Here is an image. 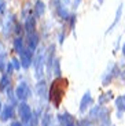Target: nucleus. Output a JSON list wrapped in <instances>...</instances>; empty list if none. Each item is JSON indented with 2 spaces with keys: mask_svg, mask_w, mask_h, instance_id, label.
Instances as JSON below:
<instances>
[{
  "mask_svg": "<svg viewBox=\"0 0 125 126\" xmlns=\"http://www.w3.org/2000/svg\"><path fill=\"white\" fill-rule=\"evenodd\" d=\"M65 86H66V79L61 78V77H58L52 82L48 94H50V100L54 104V107H59L61 101L63 99V94H65Z\"/></svg>",
  "mask_w": 125,
  "mask_h": 126,
  "instance_id": "f257e3e1",
  "label": "nucleus"
},
{
  "mask_svg": "<svg viewBox=\"0 0 125 126\" xmlns=\"http://www.w3.org/2000/svg\"><path fill=\"white\" fill-rule=\"evenodd\" d=\"M44 66H45V51L41 48L36 55V59L33 62V67H35V77L37 79H43L44 76Z\"/></svg>",
  "mask_w": 125,
  "mask_h": 126,
  "instance_id": "f03ea898",
  "label": "nucleus"
},
{
  "mask_svg": "<svg viewBox=\"0 0 125 126\" xmlns=\"http://www.w3.org/2000/svg\"><path fill=\"white\" fill-rule=\"evenodd\" d=\"M110 111L107 110L104 106L102 104H98V106H94L89 111V119L92 121H103L104 118L109 117Z\"/></svg>",
  "mask_w": 125,
  "mask_h": 126,
  "instance_id": "7ed1b4c3",
  "label": "nucleus"
},
{
  "mask_svg": "<svg viewBox=\"0 0 125 126\" xmlns=\"http://www.w3.org/2000/svg\"><path fill=\"white\" fill-rule=\"evenodd\" d=\"M32 94V91H30V86L26 84V82H19L18 86L15 88V97L18 99L19 101H26Z\"/></svg>",
  "mask_w": 125,
  "mask_h": 126,
  "instance_id": "20e7f679",
  "label": "nucleus"
},
{
  "mask_svg": "<svg viewBox=\"0 0 125 126\" xmlns=\"http://www.w3.org/2000/svg\"><path fill=\"white\" fill-rule=\"evenodd\" d=\"M117 76H121V71L118 70V67L114 64V63H110L107 70L104 71L103 77H102V85L103 86H107L111 82L113 77H117Z\"/></svg>",
  "mask_w": 125,
  "mask_h": 126,
  "instance_id": "39448f33",
  "label": "nucleus"
},
{
  "mask_svg": "<svg viewBox=\"0 0 125 126\" xmlns=\"http://www.w3.org/2000/svg\"><path fill=\"white\" fill-rule=\"evenodd\" d=\"M32 108L26 101H21L18 104V115L21 118L22 122H29L30 121V117H32Z\"/></svg>",
  "mask_w": 125,
  "mask_h": 126,
  "instance_id": "423d86ee",
  "label": "nucleus"
},
{
  "mask_svg": "<svg viewBox=\"0 0 125 126\" xmlns=\"http://www.w3.org/2000/svg\"><path fill=\"white\" fill-rule=\"evenodd\" d=\"M19 60H21V66L23 69H29L32 62H33V51L30 48H25L19 54Z\"/></svg>",
  "mask_w": 125,
  "mask_h": 126,
  "instance_id": "0eeeda50",
  "label": "nucleus"
},
{
  "mask_svg": "<svg viewBox=\"0 0 125 126\" xmlns=\"http://www.w3.org/2000/svg\"><path fill=\"white\" fill-rule=\"evenodd\" d=\"M94 103V99H92V94H91L89 91H87L84 93V96L81 97V101H80V112L84 114L87 111V108H89Z\"/></svg>",
  "mask_w": 125,
  "mask_h": 126,
  "instance_id": "6e6552de",
  "label": "nucleus"
},
{
  "mask_svg": "<svg viewBox=\"0 0 125 126\" xmlns=\"http://www.w3.org/2000/svg\"><path fill=\"white\" fill-rule=\"evenodd\" d=\"M14 114H15L14 112V104H7V106L3 107V110L0 112V119L3 122H6V121L14 118Z\"/></svg>",
  "mask_w": 125,
  "mask_h": 126,
  "instance_id": "1a4fd4ad",
  "label": "nucleus"
},
{
  "mask_svg": "<svg viewBox=\"0 0 125 126\" xmlns=\"http://www.w3.org/2000/svg\"><path fill=\"white\" fill-rule=\"evenodd\" d=\"M39 43H40V37H39L37 33H36V32H33V33H29V34H28V40H26L28 48H30V49L35 52V49L37 48Z\"/></svg>",
  "mask_w": 125,
  "mask_h": 126,
  "instance_id": "9d476101",
  "label": "nucleus"
},
{
  "mask_svg": "<svg viewBox=\"0 0 125 126\" xmlns=\"http://www.w3.org/2000/svg\"><path fill=\"white\" fill-rule=\"evenodd\" d=\"M56 118H58V122H59L62 126H67V125L74 123V117H73L72 114H69V112H62V114H59Z\"/></svg>",
  "mask_w": 125,
  "mask_h": 126,
  "instance_id": "9b49d317",
  "label": "nucleus"
},
{
  "mask_svg": "<svg viewBox=\"0 0 125 126\" xmlns=\"http://www.w3.org/2000/svg\"><path fill=\"white\" fill-rule=\"evenodd\" d=\"M25 30L28 32V34L29 33H33L35 32V29H36V18H35V15H28L26 16V19H25Z\"/></svg>",
  "mask_w": 125,
  "mask_h": 126,
  "instance_id": "f8f14e48",
  "label": "nucleus"
},
{
  "mask_svg": "<svg viewBox=\"0 0 125 126\" xmlns=\"http://www.w3.org/2000/svg\"><path fill=\"white\" fill-rule=\"evenodd\" d=\"M36 92H37V94L40 97H47V94L50 91L47 89V84H45L44 79H39L37 85H36Z\"/></svg>",
  "mask_w": 125,
  "mask_h": 126,
  "instance_id": "ddd939ff",
  "label": "nucleus"
},
{
  "mask_svg": "<svg viewBox=\"0 0 125 126\" xmlns=\"http://www.w3.org/2000/svg\"><path fill=\"white\" fill-rule=\"evenodd\" d=\"M121 15H122V3H120L118 8H117V13H116V18H114V21H113V23L109 26V29L106 30V33H111L113 29L117 26V23L120 22V19H121Z\"/></svg>",
  "mask_w": 125,
  "mask_h": 126,
  "instance_id": "4468645a",
  "label": "nucleus"
},
{
  "mask_svg": "<svg viewBox=\"0 0 125 126\" xmlns=\"http://www.w3.org/2000/svg\"><path fill=\"white\" fill-rule=\"evenodd\" d=\"M45 13V4L43 0H37L35 3V15L36 16H43Z\"/></svg>",
  "mask_w": 125,
  "mask_h": 126,
  "instance_id": "2eb2a0df",
  "label": "nucleus"
},
{
  "mask_svg": "<svg viewBox=\"0 0 125 126\" xmlns=\"http://www.w3.org/2000/svg\"><path fill=\"white\" fill-rule=\"evenodd\" d=\"M14 49H15V52L18 55L21 54L23 49H25V45H23V38L19 37V36L15 38V40H14Z\"/></svg>",
  "mask_w": 125,
  "mask_h": 126,
  "instance_id": "dca6fc26",
  "label": "nucleus"
},
{
  "mask_svg": "<svg viewBox=\"0 0 125 126\" xmlns=\"http://www.w3.org/2000/svg\"><path fill=\"white\" fill-rule=\"evenodd\" d=\"M10 76L8 74H3L1 78H0V92L6 91L7 88H10Z\"/></svg>",
  "mask_w": 125,
  "mask_h": 126,
  "instance_id": "f3484780",
  "label": "nucleus"
},
{
  "mask_svg": "<svg viewBox=\"0 0 125 126\" xmlns=\"http://www.w3.org/2000/svg\"><path fill=\"white\" fill-rule=\"evenodd\" d=\"M116 107L117 111H121V112L125 111V94H121L116 99Z\"/></svg>",
  "mask_w": 125,
  "mask_h": 126,
  "instance_id": "a211bd4d",
  "label": "nucleus"
},
{
  "mask_svg": "<svg viewBox=\"0 0 125 126\" xmlns=\"http://www.w3.org/2000/svg\"><path fill=\"white\" fill-rule=\"evenodd\" d=\"M111 99H113V93H111V92H106V93L100 94L98 104H102V106H104V104H107L110 100H111Z\"/></svg>",
  "mask_w": 125,
  "mask_h": 126,
  "instance_id": "6ab92c4d",
  "label": "nucleus"
},
{
  "mask_svg": "<svg viewBox=\"0 0 125 126\" xmlns=\"http://www.w3.org/2000/svg\"><path fill=\"white\" fill-rule=\"evenodd\" d=\"M52 71H54V74H55L56 77H61V62H59V59L58 58H55L54 59V66H52Z\"/></svg>",
  "mask_w": 125,
  "mask_h": 126,
  "instance_id": "aec40b11",
  "label": "nucleus"
},
{
  "mask_svg": "<svg viewBox=\"0 0 125 126\" xmlns=\"http://www.w3.org/2000/svg\"><path fill=\"white\" fill-rule=\"evenodd\" d=\"M56 11H58V15H59L61 18H63V19L69 18V13H67V10H66L62 4H59V6L56 7Z\"/></svg>",
  "mask_w": 125,
  "mask_h": 126,
  "instance_id": "412c9836",
  "label": "nucleus"
},
{
  "mask_svg": "<svg viewBox=\"0 0 125 126\" xmlns=\"http://www.w3.org/2000/svg\"><path fill=\"white\" fill-rule=\"evenodd\" d=\"M51 122H52V117L50 114H44L41 118V126H51Z\"/></svg>",
  "mask_w": 125,
  "mask_h": 126,
  "instance_id": "4be33fe9",
  "label": "nucleus"
},
{
  "mask_svg": "<svg viewBox=\"0 0 125 126\" xmlns=\"http://www.w3.org/2000/svg\"><path fill=\"white\" fill-rule=\"evenodd\" d=\"M29 122H30L32 126H36V125H37V122H39V114L33 111V112H32V117H30V121H29Z\"/></svg>",
  "mask_w": 125,
  "mask_h": 126,
  "instance_id": "5701e85b",
  "label": "nucleus"
},
{
  "mask_svg": "<svg viewBox=\"0 0 125 126\" xmlns=\"http://www.w3.org/2000/svg\"><path fill=\"white\" fill-rule=\"evenodd\" d=\"M6 58H7V54L6 52H3V54L0 55V70L1 71H4V66H6Z\"/></svg>",
  "mask_w": 125,
  "mask_h": 126,
  "instance_id": "b1692460",
  "label": "nucleus"
},
{
  "mask_svg": "<svg viewBox=\"0 0 125 126\" xmlns=\"http://www.w3.org/2000/svg\"><path fill=\"white\" fill-rule=\"evenodd\" d=\"M14 70H15V69H14V64H13V62H7V64H6V74H8V76H11Z\"/></svg>",
  "mask_w": 125,
  "mask_h": 126,
  "instance_id": "393cba45",
  "label": "nucleus"
},
{
  "mask_svg": "<svg viewBox=\"0 0 125 126\" xmlns=\"http://www.w3.org/2000/svg\"><path fill=\"white\" fill-rule=\"evenodd\" d=\"M11 62H13V64H14V69L15 70H19L21 69V60L19 59H17V58H13V59H11Z\"/></svg>",
  "mask_w": 125,
  "mask_h": 126,
  "instance_id": "a878e982",
  "label": "nucleus"
},
{
  "mask_svg": "<svg viewBox=\"0 0 125 126\" xmlns=\"http://www.w3.org/2000/svg\"><path fill=\"white\" fill-rule=\"evenodd\" d=\"M78 126H91V119L89 118H84L78 122Z\"/></svg>",
  "mask_w": 125,
  "mask_h": 126,
  "instance_id": "bb28decb",
  "label": "nucleus"
},
{
  "mask_svg": "<svg viewBox=\"0 0 125 126\" xmlns=\"http://www.w3.org/2000/svg\"><path fill=\"white\" fill-rule=\"evenodd\" d=\"M6 10V0H0V15L4 13Z\"/></svg>",
  "mask_w": 125,
  "mask_h": 126,
  "instance_id": "cd10ccee",
  "label": "nucleus"
},
{
  "mask_svg": "<svg viewBox=\"0 0 125 126\" xmlns=\"http://www.w3.org/2000/svg\"><path fill=\"white\" fill-rule=\"evenodd\" d=\"M15 33H17L18 36H19V33H22V28L18 25V23H15Z\"/></svg>",
  "mask_w": 125,
  "mask_h": 126,
  "instance_id": "c85d7f7f",
  "label": "nucleus"
},
{
  "mask_svg": "<svg viewBox=\"0 0 125 126\" xmlns=\"http://www.w3.org/2000/svg\"><path fill=\"white\" fill-rule=\"evenodd\" d=\"M10 126H22V123H21V122H18V121H14V122L11 123Z\"/></svg>",
  "mask_w": 125,
  "mask_h": 126,
  "instance_id": "c756f323",
  "label": "nucleus"
},
{
  "mask_svg": "<svg viewBox=\"0 0 125 126\" xmlns=\"http://www.w3.org/2000/svg\"><path fill=\"white\" fill-rule=\"evenodd\" d=\"M63 38H65V36H63V33H61L59 34V43L61 44H63Z\"/></svg>",
  "mask_w": 125,
  "mask_h": 126,
  "instance_id": "7c9ffc66",
  "label": "nucleus"
},
{
  "mask_svg": "<svg viewBox=\"0 0 125 126\" xmlns=\"http://www.w3.org/2000/svg\"><path fill=\"white\" fill-rule=\"evenodd\" d=\"M4 52V45H3V43H0V55Z\"/></svg>",
  "mask_w": 125,
  "mask_h": 126,
  "instance_id": "2f4dec72",
  "label": "nucleus"
},
{
  "mask_svg": "<svg viewBox=\"0 0 125 126\" xmlns=\"http://www.w3.org/2000/svg\"><path fill=\"white\" fill-rule=\"evenodd\" d=\"M122 55H124V56H125V44L122 45Z\"/></svg>",
  "mask_w": 125,
  "mask_h": 126,
  "instance_id": "473e14b6",
  "label": "nucleus"
},
{
  "mask_svg": "<svg viewBox=\"0 0 125 126\" xmlns=\"http://www.w3.org/2000/svg\"><path fill=\"white\" fill-rule=\"evenodd\" d=\"M121 78H124V79H125V71H122V74H121Z\"/></svg>",
  "mask_w": 125,
  "mask_h": 126,
  "instance_id": "72a5a7b5",
  "label": "nucleus"
},
{
  "mask_svg": "<svg viewBox=\"0 0 125 126\" xmlns=\"http://www.w3.org/2000/svg\"><path fill=\"white\" fill-rule=\"evenodd\" d=\"M1 110H3V106H1V101H0V112H1Z\"/></svg>",
  "mask_w": 125,
  "mask_h": 126,
  "instance_id": "f704fd0d",
  "label": "nucleus"
},
{
  "mask_svg": "<svg viewBox=\"0 0 125 126\" xmlns=\"http://www.w3.org/2000/svg\"><path fill=\"white\" fill-rule=\"evenodd\" d=\"M98 1H99V4H102V3H103V0H98Z\"/></svg>",
  "mask_w": 125,
  "mask_h": 126,
  "instance_id": "c9c22d12",
  "label": "nucleus"
},
{
  "mask_svg": "<svg viewBox=\"0 0 125 126\" xmlns=\"http://www.w3.org/2000/svg\"><path fill=\"white\" fill-rule=\"evenodd\" d=\"M67 126H78V125H74V123H72V125H67Z\"/></svg>",
  "mask_w": 125,
  "mask_h": 126,
  "instance_id": "e433bc0d",
  "label": "nucleus"
},
{
  "mask_svg": "<svg viewBox=\"0 0 125 126\" xmlns=\"http://www.w3.org/2000/svg\"><path fill=\"white\" fill-rule=\"evenodd\" d=\"M26 126H32V125H26Z\"/></svg>",
  "mask_w": 125,
  "mask_h": 126,
  "instance_id": "4c0bfd02",
  "label": "nucleus"
}]
</instances>
